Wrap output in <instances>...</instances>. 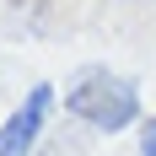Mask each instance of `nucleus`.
<instances>
[{
	"label": "nucleus",
	"mask_w": 156,
	"mask_h": 156,
	"mask_svg": "<svg viewBox=\"0 0 156 156\" xmlns=\"http://www.w3.org/2000/svg\"><path fill=\"white\" fill-rule=\"evenodd\" d=\"M65 113L86 124L92 135H119V129L140 124V92L129 76H119L108 65H86L65 86Z\"/></svg>",
	"instance_id": "f257e3e1"
},
{
	"label": "nucleus",
	"mask_w": 156,
	"mask_h": 156,
	"mask_svg": "<svg viewBox=\"0 0 156 156\" xmlns=\"http://www.w3.org/2000/svg\"><path fill=\"white\" fill-rule=\"evenodd\" d=\"M48 108H54V86L38 81V86L0 119V156H32V151H38V145H43Z\"/></svg>",
	"instance_id": "f03ea898"
},
{
	"label": "nucleus",
	"mask_w": 156,
	"mask_h": 156,
	"mask_svg": "<svg viewBox=\"0 0 156 156\" xmlns=\"http://www.w3.org/2000/svg\"><path fill=\"white\" fill-rule=\"evenodd\" d=\"M86 145H92V140L70 129V135H54V140H43L38 151H32V156H86Z\"/></svg>",
	"instance_id": "7ed1b4c3"
},
{
	"label": "nucleus",
	"mask_w": 156,
	"mask_h": 156,
	"mask_svg": "<svg viewBox=\"0 0 156 156\" xmlns=\"http://www.w3.org/2000/svg\"><path fill=\"white\" fill-rule=\"evenodd\" d=\"M140 156H156V113L140 119Z\"/></svg>",
	"instance_id": "20e7f679"
},
{
	"label": "nucleus",
	"mask_w": 156,
	"mask_h": 156,
	"mask_svg": "<svg viewBox=\"0 0 156 156\" xmlns=\"http://www.w3.org/2000/svg\"><path fill=\"white\" fill-rule=\"evenodd\" d=\"M124 5H135V0H124Z\"/></svg>",
	"instance_id": "39448f33"
}]
</instances>
